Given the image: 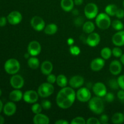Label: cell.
I'll return each instance as SVG.
<instances>
[{"instance_id":"ab89813d","label":"cell","mask_w":124,"mask_h":124,"mask_svg":"<svg viewBox=\"0 0 124 124\" xmlns=\"http://www.w3.org/2000/svg\"><path fill=\"white\" fill-rule=\"evenodd\" d=\"M56 78L57 77L55 75L50 73L48 75H47V81L48 82H49V83L53 84H54V82H56Z\"/></svg>"},{"instance_id":"11a10c76","label":"cell","mask_w":124,"mask_h":124,"mask_svg":"<svg viewBox=\"0 0 124 124\" xmlns=\"http://www.w3.org/2000/svg\"><path fill=\"white\" fill-rule=\"evenodd\" d=\"M30 54H29L28 52H27L26 53H25V54H24V57H25V59H29V58H30Z\"/></svg>"},{"instance_id":"ac0fdd59","label":"cell","mask_w":124,"mask_h":124,"mask_svg":"<svg viewBox=\"0 0 124 124\" xmlns=\"http://www.w3.org/2000/svg\"><path fill=\"white\" fill-rule=\"evenodd\" d=\"M122 66L121 62L117 60H114L110 63L109 66V70L113 75H118L122 71Z\"/></svg>"},{"instance_id":"d590c367","label":"cell","mask_w":124,"mask_h":124,"mask_svg":"<svg viewBox=\"0 0 124 124\" xmlns=\"http://www.w3.org/2000/svg\"><path fill=\"white\" fill-rule=\"evenodd\" d=\"M71 124H85L86 121L82 117H76L73 119L70 122Z\"/></svg>"},{"instance_id":"5b68a950","label":"cell","mask_w":124,"mask_h":124,"mask_svg":"<svg viewBox=\"0 0 124 124\" xmlns=\"http://www.w3.org/2000/svg\"><path fill=\"white\" fill-rule=\"evenodd\" d=\"M54 88L52 84L49 82H44L41 84L38 87V93L41 98H46L50 96L54 92Z\"/></svg>"},{"instance_id":"30bf717a","label":"cell","mask_w":124,"mask_h":124,"mask_svg":"<svg viewBox=\"0 0 124 124\" xmlns=\"http://www.w3.org/2000/svg\"><path fill=\"white\" fill-rule=\"evenodd\" d=\"M39 94L38 92L30 90H27L23 94V99L24 101L29 104H34L38 101Z\"/></svg>"},{"instance_id":"6f0895ef","label":"cell","mask_w":124,"mask_h":124,"mask_svg":"<svg viewBox=\"0 0 124 124\" xmlns=\"http://www.w3.org/2000/svg\"><path fill=\"white\" fill-rule=\"evenodd\" d=\"M123 6H124V1H123Z\"/></svg>"},{"instance_id":"cb8c5ba5","label":"cell","mask_w":124,"mask_h":124,"mask_svg":"<svg viewBox=\"0 0 124 124\" xmlns=\"http://www.w3.org/2000/svg\"><path fill=\"white\" fill-rule=\"evenodd\" d=\"M27 64L28 66L30 69H33V70H36V69H38L39 67L40 62L38 58L35 56H31L28 59Z\"/></svg>"},{"instance_id":"4dcf8cb0","label":"cell","mask_w":124,"mask_h":124,"mask_svg":"<svg viewBox=\"0 0 124 124\" xmlns=\"http://www.w3.org/2000/svg\"><path fill=\"white\" fill-rule=\"evenodd\" d=\"M111 25L112 27L115 30H117V31H120V30H122L124 28V25L121 21L119 20V19H116V20H114L111 23Z\"/></svg>"},{"instance_id":"db71d44e","label":"cell","mask_w":124,"mask_h":124,"mask_svg":"<svg viewBox=\"0 0 124 124\" xmlns=\"http://www.w3.org/2000/svg\"><path fill=\"white\" fill-rule=\"evenodd\" d=\"M120 59H121V63H122V64L124 65V54H123L122 56H121V58H120Z\"/></svg>"},{"instance_id":"c3c4849f","label":"cell","mask_w":124,"mask_h":124,"mask_svg":"<svg viewBox=\"0 0 124 124\" xmlns=\"http://www.w3.org/2000/svg\"><path fill=\"white\" fill-rule=\"evenodd\" d=\"M84 0H74V3L76 6H80L83 3Z\"/></svg>"},{"instance_id":"2e32d148","label":"cell","mask_w":124,"mask_h":124,"mask_svg":"<svg viewBox=\"0 0 124 124\" xmlns=\"http://www.w3.org/2000/svg\"><path fill=\"white\" fill-rule=\"evenodd\" d=\"M84 84V79L80 75H75L69 80V85L73 88H81Z\"/></svg>"},{"instance_id":"44dd1931","label":"cell","mask_w":124,"mask_h":124,"mask_svg":"<svg viewBox=\"0 0 124 124\" xmlns=\"http://www.w3.org/2000/svg\"><path fill=\"white\" fill-rule=\"evenodd\" d=\"M53 69V64L50 61H44L41 64V71L43 75H48L49 74L52 73Z\"/></svg>"},{"instance_id":"8d00e7d4","label":"cell","mask_w":124,"mask_h":124,"mask_svg":"<svg viewBox=\"0 0 124 124\" xmlns=\"http://www.w3.org/2000/svg\"><path fill=\"white\" fill-rule=\"evenodd\" d=\"M42 108L45 110H48L52 107V103L48 100H43L41 103Z\"/></svg>"},{"instance_id":"681fc988","label":"cell","mask_w":124,"mask_h":124,"mask_svg":"<svg viewBox=\"0 0 124 124\" xmlns=\"http://www.w3.org/2000/svg\"><path fill=\"white\" fill-rule=\"evenodd\" d=\"M67 42V44L69 46H72L74 44V39L73 38H70L68 39Z\"/></svg>"},{"instance_id":"4fadbf2b","label":"cell","mask_w":124,"mask_h":124,"mask_svg":"<svg viewBox=\"0 0 124 124\" xmlns=\"http://www.w3.org/2000/svg\"><path fill=\"white\" fill-rule=\"evenodd\" d=\"M93 93H94L95 95L97 96H99L102 98L104 97V96L107 93V90L105 85L104 83L101 82H96L94 84L92 87Z\"/></svg>"},{"instance_id":"b9f144b4","label":"cell","mask_w":124,"mask_h":124,"mask_svg":"<svg viewBox=\"0 0 124 124\" xmlns=\"http://www.w3.org/2000/svg\"><path fill=\"white\" fill-rule=\"evenodd\" d=\"M108 121H109L108 116L107 115H101L100 118H99V121H100L101 124H107L108 123Z\"/></svg>"},{"instance_id":"836d02e7","label":"cell","mask_w":124,"mask_h":124,"mask_svg":"<svg viewBox=\"0 0 124 124\" xmlns=\"http://www.w3.org/2000/svg\"><path fill=\"white\" fill-rule=\"evenodd\" d=\"M112 54L116 58H121V56L123 54L122 50L120 47L116 46V47L113 48L112 50Z\"/></svg>"},{"instance_id":"52a82bcc","label":"cell","mask_w":124,"mask_h":124,"mask_svg":"<svg viewBox=\"0 0 124 124\" xmlns=\"http://www.w3.org/2000/svg\"><path fill=\"white\" fill-rule=\"evenodd\" d=\"M76 94L77 99L81 102H87L92 98L90 91L87 87H81L76 92Z\"/></svg>"},{"instance_id":"ffe728a7","label":"cell","mask_w":124,"mask_h":124,"mask_svg":"<svg viewBox=\"0 0 124 124\" xmlns=\"http://www.w3.org/2000/svg\"><path fill=\"white\" fill-rule=\"evenodd\" d=\"M33 122L35 124H48L50 123V119L46 115L41 113L35 115Z\"/></svg>"},{"instance_id":"7a4b0ae2","label":"cell","mask_w":124,"mask_h":124,"mask_svg":"<svg viewBox=\"0 0 124 124\" xmlns=\"http://www.w3.org/2000/svg\"><path fill=\"white\" fill-rule=\"evenodd\" d=\"M88 108L93 113L101 115L104 112L105 105L101 98L96 96L91 98L88 101Z\"/></svg>"},{"instance_id":"7402d4cb","label":"cell","mask_w":124,"mask_h":124,"mask_svg":"<svg viewBox=\"0 0 124 124\" xmlns=\"http://www.w3.org/2000/svg\"><path fill=\"white\" fill-rule=\"evenodd\" d=\"M9 99L11 101L14 102H19L23 99V93L19 89H15L12 91L9 94Z\"/></svg>"},{"instance_id":"7dc6e473","label":"cell","mask_w":124,"mask_h":124,"mask_svg":"<svg viewBox=\"0 0 124 124\" xmlns=\"http://www.w3.org/2000/svg\"><path fill=\"white\" fill-rule=\"evenodd\" d=\"M69 122L65 119H59L55 122V124H69Z\"/></svg>"},{"instance_id":"e0dca14e","label":"cell","mask_w":124,"mask_h":124,"mask_svg":"<svg viewBox=\"0 0 124 124\" xmlns=\"http://www.w3.org/2000/svg\"><path fill=\"white\" fill-rule=\"evenodd\" d=\"M112 42L115 46L121 47L124 46V31L120 30L114 34L112 37Z\"/></svg>"},{"instance_id":"d4e9b609","label":"cell","mask_w":124,"mask_h":124,"mask_svg":"<svg viewBox=\"0 0 124 124\" xmlns=\"http://www.w3.org/2000/svg\"><path fill=\"white\" fill-rule=\"evenodd\" d=\"M45 33L48 35H53L57 32L58 30V25L54 23H51L46 25L44 28Z\"/></svg>"},{"instance_id":"484cf974","label":"cell","mask_w":124,"mask_h":124,"mask_svg":"<svg viewBox=\"0 0 124 124\" xmlns=\"http://www.w3.org/2000/svg\"><path fill=\"white\" fill-rule=\"evenodd\" d=\"M82 29L85 33L90 34L93 32L95 29V25L92 21H87L82 25Z\"/></svg>"},{"instance_id":"60d3db41","label":"cell","mask_w":124,"mask_h":124,"mask_svg":"<svg viewBox=\"0 0 124 124\" xmlns=\"http://www.w3.org/2000/svg\"><path fill=\"white\" fill-rule=\"evenodd\" d=\"M86 124H100L101 122L99 121V119L96 118V117H90L86 121Z\"/></svg>"},{"instance_id":"9c48e42d","label":"cell","mask_w":124,"mask_h":124,"mask_svg":"<svg viewBox=\"0 0 124 124\" xmlns=\"http://www.w3.org/2000/svg\"><path fill=\"white\" fill-rule=\"evenodd\" d=\"M41 46L37 41H32L29 44L27 47V52L31 56H36L41 52Z\"/></svg>"},{"instance_id":"6da1fadb","label":"cell","mask_w":124,"mask_h":124,"mask_svg":"<svg viewBox=\"0 0 124 124\" xmlns=\"http://www.w3.org/2000/svg\"><path fill=\"white\" fill-rule=\"evenodd\" d=\"M76 98V94L71 87H65L59 91L56 98V102L59 108L67 109L71 107Z\"/></svg>"},{"instance_id":"9f6ffc18","label":"cell","mask_w":124,"mask_h":124,"mask_svg":"<svg viewBox=\"0 0 124 124\" xmlns=\"http://www.w3.org/2000/svg\"><path fill=\"white\" fill-rule=\"evenodd\" d=\"M1 94H2V90H1V88H0V96H1Z\"/></svg>"},{"instance_id":"277c9868","label":"cell","mask_w":124,"mask_h":124,"mask_svg":"<svg viewBox=\"0 0 124 124\" xmlns=\"http://www.w3.org/2000/svg\"><path fill=\"white\" fill-rule=\"evenodd\" d=\"M20 63L17 59L10 58L7 60L5 62L4 68L7 73L13 75L16 74L20 70Z\"/></svg>"},{"instance_id":"f907efd6","label":"cell","mask_w":124,"mask_h":124,"mask_svg":"<svg viewBox=\"0 0 124 124\" xmlns=\"http://www.w3.org/2000/svg\"><path fill=\"white\" fill-rule=\"evenodd\" d=\"M5 122L4 117L0 115V124H4Z\"/></svg>"},{"instance_id":"ee69618b","label":"cell","mask_w":124,"mask_h":124,"mask_svg":"<svg viewBox=\"0 0 124 124\" xmlns=\"http://www.w3.org/2000/svg\"><path fill=\"white\" fill-rule=\"evenodd\" d=\"M115 16L118 19H122L124 18V10L122 8H118Z\"/></svg>"},{"instance_id":"4316f807","label":"cell","mask_w":124,"mask_h":124,"mask_svg":"<svg viewBox=\"0 0 124 124\" xmlns=\"http://www.w3.org/2000/svg\"><path fill=\"white\" fill-rule=\"evenodd\" d=\"M111 122L115 124H121L124 122V114L117 112L114 114L111 117Z\"/></svg>"},{"instance_id":"1f68e13d","label":"cell","mask_w":124,"mask_h":124,"mask_svg":"<svg viewBox=\"0 0 124 124\" xmlns=\"http://www.w3.org/2000/svg\"><path fill=\"white\" fill-rule=\"evenodd\" d=\"M42 109L43 108H42L41 104H38V103H34L33 105H32L31 107V111L35 115L41 113L42 111Z\"/></svg>"},{"instance_id":"83f0119b","label":"cell","mask_w":124,"mask_h":124,"mask_svg":"<svg viewBox=\"0 0 124 124\" xmlns=\"http://www.w3.org/2000/svg\"><path fill=\"white\" fill-rule=\"evenodd\" d=\"M56 82L59 87L63 88V87H67V85L68 79L65 75L61 74L57 76Z\"/></svg>"},{"instance_id":"d6a6232c","label":"cell","mask_w":124,"mask_h":124,"mask_svg":"<svg viewBox=\"0 0 124 124\" xmlns=\"http://www.w3.org/2000/svg\"><path fill=\"white\" fill-rule=\"evenodd\" d=\"M69 51H70V54L73 56H78L81 53V49L78 46H73V45L70 46Z\"/></svg>"},{"instance_id":"74e56055","label":"cell","mask_w":124,"mask_h":124,"mask_svg":"<svg viewBox=\"0 0 124 124\" xmlns=\"http://www.w3.org/2000/svg\"><path fill=\"white\" fill-rule=\"evenodd\" d=\"M115 94L113 93H107V94L104 96V99L105 101L107 102H112L115 100Z\"/></svg>"},{"instance_id":"7c38bea8","label":"cell","mask_w":124,"mask_h":124,"mask_svg":"<svg viewBox=\"0 0 124 124\" xmlns=\"http://www.w3.org/2000/svg\"><path fill=\"white\" fill-rule=\"evenodd\" d=\"M10 84L14 89H21L24 85V79L21 75L15 74L10 78Z\"/></svg>"},{"instance_id":"ba28073f","label":"cell","mask_w":124,"mask_h":124,"mask_svg":"<svg viewBox=\"0 0 124 124\" xmlns=\"http://www.w3.org/2000/svg\"><path fill=\"white\" fill-rule=\"evenodd\" d=\"M30 25L31 27L37 31H41L44 29L46 23L44 20L39 16H35L32 17L30 20Z\"/></svg>"},{"instance_id":"3957f363","label":"cell","mask_w":124,"mask_h":124,"mask_svg":"<svg viewBox=\"0 0 124 124\" xmlns=\"http://www.w3.org/2000/svg\"><path fill=\"white\" fill-rule=\"evenodd\" d=\"M97 27L102 30H106L111 24V18L106 13H101L97 15L95 19Z\"/></svg>"},{"instance_id":"8992f818","label":"cell","mask_w":124,"mask_h":124,"mask_svg":"<svg viewBox=\"0 0 124 124\" xmlns=\"http://www.w3.org/2000/svg\"><path fill=\"white\" fill-rule=\"evenodd\" d=\"M98 7L93 2L87 4L84 8V14L87 18L89 19H94L98 15Z\"/></svg>"},{"instance_id":"f5cc1de1","label":"cell","mask_w":124,"mask_h":124,"mask_svg":"<svg viewBox=\"0 0 124 124\" xmlns=\"http://www.w3.org/2000/svg\"><path fill=\"white\" fill-rule=\"evenodd\" d=\"M3 107H4L3 103H2V102L0 100V113H1L2 110H3Z\"/></svg>"},{"instance_id":"f35d334b","label":"cell","mask_w":124,"mask_h":124,"mask_svg":"<svg viewBox=\"0 0 124 124\" xmlns=\"http://www.w3.org/2000/svg\"><path fill=\"white\" fill-rule=\"evenodd\" d=\"M74 23H75V24L76 26L81 27L84 23V19L83 17L78 16L77 18H75Z\"/></svg>"},{"instance_id":"816d5d0a","label":"cell","mask_w":124,"mask_h":124,"mask_svg":"<svg viewBox=\"0 0 124 124\" xmlns=\"http://www.w3.org/2000/svg\"><path fill=\"white\" fill-rule=\"evenodd\" d=\"M73 10L72 11V13H73V14L74 15H75V16L78 15L79 13V12L78 10L75 9V10Z\"/></svg>"},{"instance_id":"f6af8a7d","label":"cell","mask_w":124,"mask_h":124,"mask_svg":"<svg viewBox=\"0 0 124 124\" xmlns=\"http://www.w3.org/2000/svg\"><path fill=\"white\" fill-rule=\"evenodd\" d=\"M117 96L121 102H124V90L121 89V90H119L117 93Z\"/></svg>"},{"instance_id":"7bdbcfd3","label":"cell","mask_w":124,"mask_h":124,"mask_svg":"<svg viewBox=\"0 0 124 124\" xmlns=\"http://www.w3.org/2000/svg\"><path fill=\"white\" fill-rule=\"evenodd\" d=\"M117 82H118L120 88L121 89L124 90V75L119 76L117 78Z\"/></svg>"},{"instance_id":"8fae6325","label":"cell","mask_w":124,"mask_h":124,"mask_svg":"<svg viewBox=\"0 0 124 124\" xmlns=\"http://www.w3.org/2000/svg\"><path fill=\"white\" fill-rule=\"evenodd\" d=\"M7 19L11 25H18L23 20V15L18 11H12L8 15Z\"/></svg>"},{"instance_id":"5bb4252c","label":"cell","mask_w":124,"mask_h":124,"mask_svg":"<svg viewBox=\"0 0 124 124\" xmlns=\"http://www.w3.org/2000/svg\"><path fill=\"white\" fill-rule=\"evenodd\" d=\"M101 41V36L98 33L92 32L89 34L87 38V44L92 47H94L98 46Z\"/></svg>"},{"instance_id":"9a60e30c","label":"cell","mask_w":124,"mask_h":124,"mask_svg":"<svg viewBox=\"0 0 124 124\" xmlns=\"http://www.w3.org/2000/svg\"><path fill=\"white\" fill-rule=\"evenodd\" d=\"M105 59L102 58H97L93 59L90 63V69L93 71H99L105 65Z\"/></svg>"},{"instance_id":"f1b7e54d","label":"cell","mask_w":124,"mask_h":124,"mask_svg":"<svg viewBox=\"0 0 124 124\" xmlns=\"http://www.w3.org/2000/svg\"><path fill=\"white\" fill-rule=\"evenodd\" d=\"M117 9H118V8H117V6L116 5L111 4H108L106 6L105 8V12L108 15L113 16L116 15Z\"/></svg>"},{"instance_id":"bcb514c9","label":"cell","mask_w":124,"mask_h":124,"mask_svg":"<svg viewBox=\"0 0 124 124\" xmlns=\"http://www.w3.org/2000/svg\"><path fill=\"white\" fill-rule=\"evenodd\" d=\"M7 19L5 16L0 17V27H4L7 23Z\"/></svg>"},{"instance_id":"e575fe53","label":"cell","mask_w":124,"mask_h":124,"mask_svg":"<svg viewBox=\"0 0 124 124\" xmlns=\"http://www.w3.org/2000/svg\"><path fill=\"white\" fill-rule=\"evenodd\" d=\"M108 85L110 88L113 90H118L119 88H120L117 79H110L108 82Z\"/></svg>"},{"instance_id":"f546056e","label":"cell","mask_w":124,"mask_h":124,"mask_svg":"<svg viewBox=\"0 0 124 124\" xmlns=\"http://www.w3.org/2000/svg\"><path fill=\"white\" fill-rule=\"evenodd\" d=\"M112 55V50L109 47H104L101 51V56L105 60L110 59Z\"/></svg>"},{"instance_id":"603a6c76","label":"cell","mask_w":124,"mask_h":124,"mask_svg":"<svg viewBox=\"0 0 124 124\" xmlns=\"http://www.w3.org/2000/svg\"><path fill=\"white\" fill-rule=\"evenodd\" d=\"M61 7L65 12H70L73 9L74 0H61Z\"/></svg>"},{"instance_id":"d6986e66","label":"cell","mask_w":124,"mask_h":124,"mask_svg":"<svg viewBox=\"0 0 124 124\" xmlns=\"http://www.w3.org/2000/svg\"><path fill=\"white\" fill-rule=\"evenodd\" d=\"M16 111V105L14 102L10 101L6 103L3 107V112L7 116H12Z\"/></svg>"}]
</instances>
